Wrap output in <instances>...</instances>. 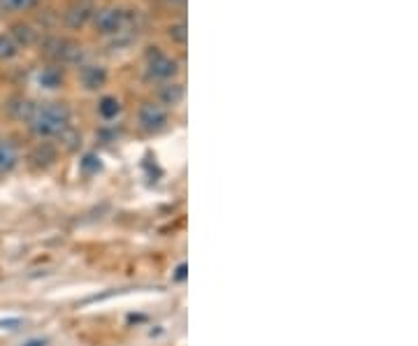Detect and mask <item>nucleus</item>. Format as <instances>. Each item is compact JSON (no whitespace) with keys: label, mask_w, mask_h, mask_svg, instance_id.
<instances>
[{"label":"nucleus","mask_w":418,"mask_h":346,"mask_svg":"<svg viewBox=\"0 0 418 346\" xmlns=\"http://www.w3.org/2000/svg\"><path fill=\"white\" fill-rule=\"evenodd\" d=\"M19 54L17 42L10 36H0V61H10Z\"/></svg>","instance_id":"1a4fd4ad"},{"label":"nucleus","mask_w":418,"mask_h":346,"mask_svg":"<svg viewBox=\"0 0 418 346\" xmlns=\"http://www.w3.org/2000/svg\"><path fill=\"white\" fill-rule=\"evenodd\" d=\"M167 36H170L172 42H177V45H186V42H188V29H186V24H184V22L172 24L170 29H167Z\"/></svg>","instance_id":"9d476101"},{"label":"nucleus","mask_w":418,"mask_h":346,"mask_svg":"<svg viewBox=\"0 0 418 346\" xmlns=\"http://www.w3.org/2000/svg\"><path fill=\"white\" fill-rule=\"evenodd\" d=\"M61 79L63 77H61V72L56 70V68H49V70H45V72L40 74V84L45 86V88H56V86L61 84Z\"/></svg>","instance_id":"f8f14e48"},{"label":"nucleus","mask_w":418,"mask_h":346,"mask_svg":"<svg viewBox=\"0 0 418 346\" xmlns=\"http://www.w3.org/2000/svg\"><path fill=\"white\" fill-rule=\"evenodd\" d=\"M47 54L54 58L63 61V63H70V61H79L82 58V47L72 42V40L65 38H54L47 42Z\"/></svg>","instance_id":"f03ea898"},{"label":"nucleus","mask_w":418,"mask_h":346,"mask_svg":"<svg viewBox=\"0 0 418 346\" xmlns=\"http://www.w3.org/2000/svg\"><path fill=\"white\" fill-rule=\"evenodd\" d=\"M100 114L104 119H111V116L118 114V102L114 98H102L100 100Z\"/></svg>","instance_id":"4468645a"},{"label":"nucleus","mask_w":418,"mask_h":346,"mask_svg":"<svg viewBox=\"0 0 418 346\" xmlns=\"http://www.w3.org/2000/svg\"><path fill=\"white\" fill-rule=\"evenodd\" d=\"M26 346H45V342H28Z\"/></svg>","instance_id":"dca6fc26"},{"label":"nucleus","mask_w":418,"mask_h":346,"mask_svg":"<svg viewBox=\"0 0 418 346\" xmlns=\"http://www.w3.org/2000/svg\"><path fill=\"white\" fill-rule=\"evenodd\" d=\"M0 5H3L5 10L10 12H26L38 5V0H0Z\"/></svg>","instance_id":"9b49d317"},{"label":"nucleus","mask_w":418,"mask_h":346,"mask_svg":"<svg viewBox=\"0 0 418 346\" xmlns=\"http://www.w3.org/2000/svg\"><path fill=\"white\" fill-rule=\"evenodd\" d=\"M181 95H184V88H181L179 84L163 88V100H165V102H170V105H174V102H179V100H181Z\"/></svg>","instance_id":"2eb2a0df"},{"label":"nucleus","mask_w":418,"mask_h":346,"mask_svg":"<svg viewBox=\"0 0 418 346\" xmlns=\"http://www.w3.org/2000/svg\"><path fill=\"white\" fill-rule=\"evenodd\" d=\"M107 79V72L100 65H84L79 70V81L86 88H100Z\"/></svg>","instance_id":"423d86ee"},{"label":"nucleus","mask_w":418,"mask_h":346,"mask_svg":"<svg viewBox=\"0 0 418 346\" xmlns=\"http://www.w3.org/2000/svg\"><path fill=\"white\" fill-rule=\"evenodd\" d=\"M14 42L19 45H31L33 42V31L28 29V26H14Z\"/></svg>","instance_id":"ddd939ff"},{"label":"nucleus","mask_w":418,"mask_h":346,"mask_svg":"<svg viewBox=\"0 0 418 346\" xmlns=\"http://www.w3.org/2000/svg\"><path fill=\"white\" fill-rule=\"evenodd\" d=\"M95 29L100 33H116L123 29L125 24V12L118 8H102L95 12Z\"/></svg>","instance_id":"7ed1b4c3"},{"label":"nucleus","mask_w":418,"mask_h":346,"mask_svg":"<svg viewBox=\"0 0 418 346\" xmlns=\"http://www.w3.org/2000/svg\"><path fill=\"white\" fill-rule=\"evenodd\" d=\"M91 17V8L88 5H72L68 12H65V24L70 26V29H79V26H84L88 22Z\"/></svg>","instance_id":"0eeeda50"},{"label":"nucleus","mask_w":418,"mask_h":346,"mask_svg":"<svg viewBox=\"0 0 418 346\" xmlns=\"http://www.w3.org/2000/svg\"><path fill=\"white\" fill-rule=\"evenodd\" d=\"M165 121H167L165 109L160 105H156V102H144V105L139 107V123H142L146 130L163 128Z\"/></svg>","instance_id":"39448f33"},{"label":"nucleus","mask_w":418,"mask_h":346,"mask_svg":"<svg viewBox=\"0 0 418 346\" xmlns=\"http://www.w3.org/2000/svg\"><path fill=\"white\" fill-rule=\"evenodd\" d=\"M146 56H149V72H151V77L167 79V77H172V74L177 72V63H174L172 58H167L165 54H160L156 47H153V52H149Z\"/></svg>","instance_id":"20e7f679"},{"label":"nucleus","mask_w":418,"mask_h":346,"mask_svg":"<svg viewBox=\"0 0 418 346\" xmlns=\"http://www.w3.org/2000/svg\"><path fill=\"white\" fill-rule=\"evenodd\" d=\"M17 165V151L7 140L0 137V172H7Z\"/></svg>","instance_id":"6e6552de"},{"label":"nucleus","mask_w":418,"mask_h":346,"mask_svg":"<svg viewBox=\"0 0 418 346\" xmlns=\"http://www.w3.org/2000/svg\"><path fill=\"white\" fill-rule=\"evenodd\" d=\"M70 121V112L65 105H45L38 107L31 114V128L38 133L40 137H52L59 135L68 128Z\"/></svg>","instance_id":"f257e3e1"},{"label":"nucleus","mask_w":418,"mask_h":346,"mask_svg":"<svg viewBox=\"0 0 418 346\" xmlns=\"http://www.w3.org/2000/svg\"><path fill=\"white\" fill-rule=\"evenodd\" d=\"M172 3H184V0H172Z\"/></svg>","instance_id":"f3484780"}]
</instances>
